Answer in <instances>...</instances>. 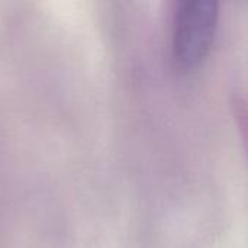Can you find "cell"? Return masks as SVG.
I'll list each match as a JSON object with an SVG mask.
<instances>
[{
    "label": "cell",
    "instance_id": "cell-1",
    "mask_svg": "<svg viewBox=\"0 0 248 248\" xmlns=\"http://www.w3.org/2000/svg\"><path fill=\"white\" fill-rule=\"evenodd\" d=\"M218 16L217 0H186L179 4L173 20V51L182 65L193 67L206 57Z\"/></svg>",
    "mask_w": 248,
    "mask_h": 248
}]
</instances>
